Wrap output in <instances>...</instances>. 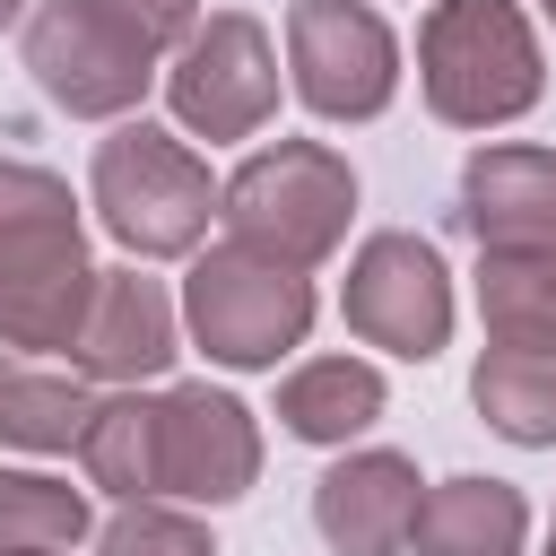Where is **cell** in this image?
<instances>
[{
	"label": "cell",
	"mask_w": 556,
	"mask_h": 556,
	"mask_svg": "<svg viewBox=\"0 0 556 556\" xmlns=\"http://www.w3.org/2000/svg\"><path fill=\"white\" fill-rule=\"evenodd\" d=\"M374 408V374H321L295 391V434H348Z\"/></svg>",
	"instance_id": "1"
}]
</instances>
